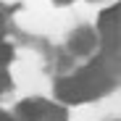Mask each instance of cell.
<instances>
[{
  "label": "cell",
  "mask_w": 121,
  "mask_h": 121,
  "mask_svg": "<svg viewBox=\"0 0 121 121\" xmlns=\"http://www.w3.org/2000/svg\"><path fill=\"white\" fill-rule=\"evenodd\" d=\"M108 74L100 63H92L82 71H76L74 76L58 82L55 87V95L66 103H84V100H95L100 92L108 90Z\"/></svg>",
  "instance_id": "cell-1"
},
{
  "label": "cell",
  "mask_w": 121,
  "mask_h": 121,
  "mask_svg": "<svg viewBox=\"0 0 121 121\" xmlns=\"http://www.w3.org/2000/svg\"><path fill=\"white\" fill-rule=\"evenodd\" d=\"M18 113L26 121H66V111L63 108L48 103V100H39V97L21 103L18 105Z\"/></svg>",
  "instance_id": "cell-2"
},
{
  "label": "cell",
  "mask_w": 121,
  "mask_h": 121,
  "mask_svg": "<svg viewBox=\"0 0 121 121\" xmlns=\"http://www.w3.org/2000/svg\"><path fill=\"white\" fill-rule=\"evenodd\" d=\"M71 50H76V53H92V48H95V32L92 29H87V26H82V29H76L74 34H71Z\"/></svg>",
  "instance_id": "cell-3"
},
{
  "label": "cell",
  "mask_w": 121,
  "mask_h": 121,
  "mask_svg": "<svg viewBox=\"0 0 121 121\" xmlns=\"http://www.w3.org/2000/svg\"><path fill=\"white\" fill-rule=\"evenodd\" d=\"M116 21H118V5L111 8V11H105L103 16H100V29H105V32H108L111 26L116 29Z\"/></svg>",
  "instance_id": "cell-4"
},
{
  "label": "cell",
  "mask_w": 121,
  "mask_h": 121,
  "mask_svg": "<svg viewBox=\"0 0 121 121\" xmlns=\"http://www.w3.org/2000/svg\"><path fill=\"white\" fill-rule=\"evenodd\" d=\"M11 55H13V48H11L8 42H3V39H0V66H3V63H8V60H11Z\"/></svg>",
  "instance_id": "cell-5"
},
{
  "label": "cell",
  "mask_w": 121,
  "mask_h": 121,
  "mask_svg": "<svg viewBox=\"0 0 121 121\" xmlns=\"http://www.w3.org/2000/svg\"><path fill=\"white\" fill-rule=\"evenodd\" d=\"M8 84H11V79H8V74L0 69V92H5L8 90Z\"/></svg>",
  "instance_id": "cell-6"
},
{
  "label": "cell",
  "mask_w": 121,
  "mask_h": 121,
  "mask_svg": "<svg viewBox=\"0 0 121 121\" xmlns=\"http://www.w3.org/2000/svg\"><path fill=\"white\" fill-rule=\"evenodd\" d=\"M0 121H16V118H13V116H8L5 111H0Z\"/></svg>",
  "instance_id": "cell-7"
},
{
  "label": "cell",
  "mask_w": 121,
  "mask_h": 121,
  "mask_svg": "<svg viewBox=\"0 0 121 121\" xmlns=\"http://www.w3.org/2000/svg\"><path fill=\"white\" fill-rule=\"evenodd\" d=\"M0 26H3V16H0Z\"/></svg>",
  "instance_id": "cell-8"
}]
</instances>
